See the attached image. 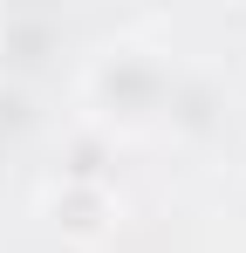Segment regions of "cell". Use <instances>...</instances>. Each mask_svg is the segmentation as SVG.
<instances>
[{"mask_svg": "<svg viewBox=\"0 0 246 253\" xmlns=\"http://www.w3.org/2000/svg\"><path fill=\"white\" fill-rule=\"evenodd\" d=\"M41 212H48L55 233H69V240H103L110 219H117V199H110V185H103L96 171H69V178H55V185L41 192Z\"/></svg>", "mask_w": 246, "mask_h": 253, "instance_id": "cell-1", "label": "cell"}, {"mask_svg": "<svg viewBox=\"0 0 246 253\" xmlns=\"http://www.w3.org/2000/svg\"><path fill=\"white\" fill-rule=\"evenodd\" d=\"M89 96L103 103V117H117V103H123V117H137V110L158 103V69L137 62V48H123V55H110V62H96Z\"/></svg>", "mask_w": 246, "mask_h": 253, "instance_id": "cell-2", "label": "cell"}]
</instances>
